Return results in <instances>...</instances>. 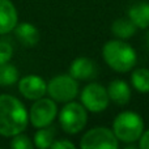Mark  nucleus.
Masks as SVG:
<instances>
[{"label":"nucleus","mask_w":149,"mask_h":149,"mask_svg":"<svg viewBox=\"0 0 149 149\" xmlns=\"http://www.w3.org/2000/svg\"><path fill=\"white\" fill-rule=\"evenodd\" d=\"M113 131L119 141L135 143L144 132V122L137 113L123 111L113 122Z\"/></svg>","instance_id":"7ed1b4c3"},{"label":"nucleus","mask_w":149,"mask_h":149,"mask_svg":"<svg viewBox=\"0 0 149 149\" xmlns=\"http://www.w3.org/2000/svg\"><path fill=\"white\" fill-rule=\"evenodd\" d=\"M139 147L141 149H149V130L144 131L139 139Z\"/></svg>","instance_id":"4be33fe9"},{"label":"nucleus","mask_w":149,"mask_h":149,"mask_svg":"<svg viewBox=\"0 0 149 149\" xmlns=\"http://www.w3.org/2000/svg\"><path fill=\"white\" fill-rule=\"evenodd\" d=\"M80 100L88 111L101 113V111L107 109L110 98H109L107 90L102 85L97 84V82H92L82 89Z\"/></svg>","instance_id":"6e6552de"},{"label":"nucleus","mask_w":149,"mask_h":149,"mask_svg":"<svg viewBox=\"0 0 149 149\" xmlns=\"http://www.w3.org/2000/svg\"><path fill=\"white\" fill-rule=\"evenodd\" d=\"M18 70L9 62L0 64V86L13 85L18 81Z\"/></svg>","instance_id":"f3484780"},{"label":"nucleus","mask_w":149,"mask_h":149,"mask_svg":"<svg viewBox=\"0 0 149 149\" xmlns=\"http://www.w3.org/2000/svg\"><path fill=\"white\" fill-rule=\"evenodd\" d=\"M102 56L109 67L119 73L131 71L137 62L136 51L123 39L106 42L102 49Z\"/></svg>","instance_id":"f03ea898"},{"label":"nucleus","mask_w":149,"mask_h":149,"mask_svg":"<svg viewBox=\"0 0 149 149\" xmlns=\"http://www.w3.org/2000/svg\"><path fill=\"white\" fill-rule=\"evenodd\" d=\"M58 106L52 98H39L36 100L29 113V120L36 128L50 126L56 118Z\"/></svg>","instance_id":"0eeeda50"},{"label":"nucleus","mask_w":149,"mask_h":149,"mask_svg":"<svg viewBox=\"0 0 149 149\" xmlns=\"http://www.w3.org/2000/svg\"><path fill=\"white\" fill-rule=\"evenodd\" d=\"M9 145L12 149H33V143L30 137L28 135H24L22 132L12 136V141Z\"/></svg>","instance_id":"6ab92c4d"},{"label":"nucleus","mask_w":149,"mask_h":149,"mask_svg":"<svg viewBox=\"0 0 149 149\" xmlns=\"http://www.w3.org/2000/svg\"><path fill=\"white\" fill-rule=\"evenodd\" d=\"M18 90L26 100H39L47 93V82L38 74H26L18 80Z\"/></svg>","instance_id":"1a4fd4ad"},{"label":"nucleus","mask_w":149,"mask_h":149,"mask_svg":"<svg viewBox=\"0 0 149 149\" xmlns=\"http://www.w3.org/2000/svg\"><path fill=\"white\" fill-rule=\"evenodd\" d=\"M128 18L137 29H147L149 26V3L141 1L134 4L128 10Z\"/></svg>","instance_id":"4468645a"},{"label":"nucleus","mask_w":149,"mask_h":149,"mask_svg":"<svg viewBox=\"0 0 149 149\" xmlns=\"http://www.w3.org/2000/svg\"><path fill=\"white\" fill-rule=\"evenodd\" d=\"M29 114L24 103L10 94H0V135L12 137L26 128Z\"/></svg>","instance_id":"f257e3e1"},{"label":"nucleus","mask_w":149,"mask_h":149,"mask_svg":"<svg viewBox=\"0 0 149 149\" xmlns=\"http://www.w3.org/2000/svg\"><path fill=\"white\" fill-rule=\"evenodd\" d=\"M15 34L18 42L25 47H34L36 45H38L39 39H41L39 30L30 22L17 24L15 28Z\"/></svg>","instance_id":"f8f14e48"},{"label":"nucleus","mask_w":149,"mask_h":149,"mask_svg":"<svg viewBox=\"0 0 149 149\" xmlns=\"http://www.w3.org/2000/svg\"><path fill=\"white\" fill-rule=\"evenodd\" d=\"M132 85L136 90L141 93H149V70L148 68H137L131 76Z\"/></svg>","instance_id":"a211bd4d"},{"label":"nucleus","mask_w":149,"mask_h":149,"mask_svg":"<svg viewBox=\"0 0 149 149\" xmlns=\"http://www.w3.org/2000/svg\"><path fill=\"white\" fill-rule=\"evenodd\" d=\"M137 26L132 22L130 18H118L113 22L111 30L115 37H118L119 39H128L131 37H134V34L136 33Z\"/></svg>","instance_id":"2eb2a0df"},{"label":"nucleus","mask_w":149,"mask_h":149,"mask_svg":"<svg viewBox=\"0 0 149 149\" xmlns=\"http://www.w3.org/2000/svg\"><path fill=\"white\" fill-rule=\"evenodd\" d=\"M119 140L113 130L106 127H95L85 132L80 140V147L82 149H116Z\"/></svg>","instance_id":"423d86ee"},{"label":"nucleus","mask_w":149,"mask_h":149,"mask_svg":"<svg viewBox=\"0 0 149 149\" xmlns=\"http://www.w3.org/2000/svg\"><path fill=\"white\" fill-rule=\"evenodd\" d=\"M70 74L76 80H90L97 74V64L89 58H77L71 63Z\"/></svg>","instance_id":"9b49d317"},{"label":"nucleus","mask_w":149,"mask_h":149,"mask_svg":"<svg viewBox=\"0 0 149 149\" xmlns=\"http://www.w3.org/2000/svg\"><path fill=\"white\" fill-rule=\"evenodd\" d=\"M107 94L113 102L123 106L127 105L131 100V89L128 84L123 80H114L107 86Z\"/></svg>","instance_id":"ddd939ff"},{"label":"nucleus","mask_w":149,"mask_h":149,"mask_svg":"<svg viewBox=\"0 0 149 149\" xmlns=\"http://www.w3.org/2000/svg\"><path fill=\"white\" fill-rule=\"evenodd\" d=\"M52 149H74L76 145L74 143L70 141V140H63V139H59V140H55L51 145Z\"/></svg>","instance_id":"412c9836"},{"label":"nucleus","mask_w":149,"mask_h":149,"mask_svg":"<svg viewBox=\"0 0 149 149\" xmlns=\"http://www.w3.org/2000/svg\"><path fill=\"white\" fill-rule=\"evenodd\" d=\"M47 93L56 102H71L77 97L79 82L71 74H58L47 84Z\"/></svg>","instance_id":"39448f33"},{"label":"nucleus","mask_w":149,"mask_h":149,"mask_svg":"<svg viewBox=\"0 0 149 149\" xmlns=\"http://www.w3.org/2000/svg\"><path fill=\"white\" fill-rule=\"evenodd\" d=\"M147 46H148V49H149V31H148V34H147Z\"/></svg>","instance_id":"5701e85b"},{"label":"nucleus","mask_w":149,"mask_h":149,"mask_svg":"<svg viewBox=\"0 0 149 149\" xmlns=\"http://www.w3.org/2000/svg\"><path fill=\"white\" fill-rule=\"evenodd\" d=\"M18 24V15L15 4L10 0H0V34L15 30Z\"/></svg>","instance_id":"9d476101"},{"label":"nucleus","mask_w":149,"mask_h":149,"mask_svg":"<svg viewBox=\"0 0 149 149\" xmlns=\"http://www.w3.org/2000/svg\"><path fill=\"white\" fill-rule=\"evenodd\" d=\"M59 123L64 132L76 135L85 128L88 123V113L82 103L67 102V105L59 113Z\"/></svg>","instance_id":"20e7f679"},{"label":"nucleus","mask_w":149,"mask_h":149,"mask_svg":"<svg viewBox=\"0 0 149 149\" xmlns=\"http://www.w3.org/2000/svg\"><path fill=\"white\" fill-rule=\"evenodd\" d=\"M55 135H56V131H55V127H52L51 124L46 127H42L34 135V145L39 149H47L51 148L52 143L55 141Z\"/></svg>","instance_id":"dca6fc26"},{"label":"nucleus","mask_w":149,"mask_h":149,"mask_svg":"<svg viewBox=\"0 0 149 149\" xmlns=\"http://www.w3.org/2000/svg\"><path fill=\"white\" fill-rule=\"evenodd\" d=\"M13 56V47L8 41H0V64L8 63Z\"/></svg>","instance_id":"aec40b11"}]
</instances>
